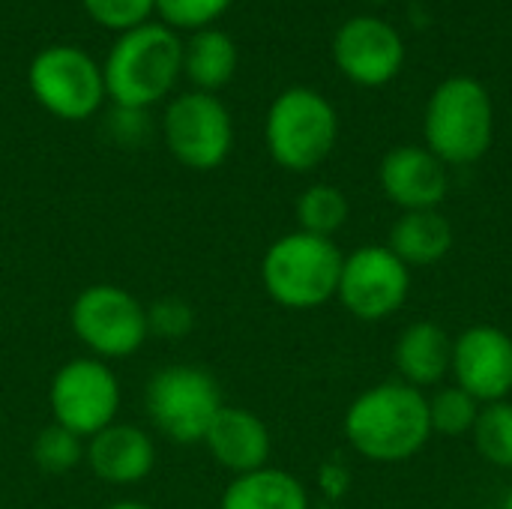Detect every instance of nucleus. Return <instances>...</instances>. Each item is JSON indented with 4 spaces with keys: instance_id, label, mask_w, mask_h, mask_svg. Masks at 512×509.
<instances>
[{
    "instance_id": "c756f323",
    "label": "nucleus",
    "mask_w": 512,
    "mask_h": 509,
    "mask_svg": "<svg viewBox=\"0 0 512 509\" xmlns=\"http://www.w3.org/2000/svg\"><path fill=\"white\" fill-rule=\"evenodd\" d=\"M504 509H512V486L510 492H507V498H504Z\"/></svg>"
},
{
    "instance_id": "9d476101",
    "label": "nucleus",
    "mask_w": 512,
    "mask_h": 509,
    "mask_svg": "<svg viewBox=\"0 0 512 509\" xmlns=\"http://www.w3.org/2000/svg\"><path fill=\"white\" fill-rule=\"evenodd\" d=\"M48 405L57 426L87 441L117 423L120 381L105 360L78 357L54 372L48 387Z\"/></svg>"
},
{
    "instance_id": "6ab92c4d",
    "label": "nucleus",
    "mask_w": 512,
    "mask_h": 509,
    "mask_svg": "<svg viewBox=\"0 0 512 509\" xmlns=\"http://www.w3.org/2000/svg\"><path fill=\"white\" fill-rule=\"evenodd\" d=\"M237 63H240L237 42L219 27L195 30L183 42V75L192 81V90L219 93L234 78Z\"/></svg>"
},
{
    "instance_id": "a878e982",
    "label": "nucleus",
    "mask_w": 512,
    "mask_h": 509,
    "mask_svg": "<svg viewBox=\"0 0 512 509\" xmlns=\"http://www.w3.org/2000/svg\"><path fill=\"white\" fill-rule=\"evenodd\" d=\"M81 3L99 27L117 33L147 24L150 15L156 12V0H81Z\"/></svg>"
},
{
    "instance_id": "f3484780",
    "label": "nucleus",
    "mask_w": 512,
    "mask_h": 509,
    "mask_svg": "<svg viewBox=\"0 0 512 509\" xmlns=\"http://www.w3.org/2000/svg\"><path fill=\"white\" fill-rule=\"evenodd\" d=\"M393 363L408 387H438L450 375L453 363V339L435 321H414L402 330Z\"/></svg>"
},
{
    "instance_id": "f8f14e48",
    "label": "nucleus",
    "mask_w": 512,
    "mask_h": 509,
    "mask_svg": "<svg viewBox=\"0 0 512 509\" xmlns=\"http://www.w3.org/2000/svg\"><path fill=\"white\" fill-rule=\"evenodd\" d=\"M333 60L348 81L360 87H384L405 66V42L390 21L354 15L333 36Z\"/></svg>"
},
{
    "instance_id": "aec40b11",
    "label": "nucleus",
    "mask_w": 512,
    "mask_h": 509,
    "mask_svg": "<svg viewBox=\"0 0 512 509\" xmlns=\"http://www.w3.org/2000/svg\"><path fill=\"white\" fill-rule=\"evenodd\" d=\"M219 509H309V492L294 474L267 465L234 477Z\"/></svg>"
},
{
    "instance_id": "2eb2a0df",
    "label": "nucleus",
    "mask_w": 512,
    "mask_h": 509,
    "mask_svg": "<svg viewBox=\"0 0 512 509\" xmlns=\"http://www.w3.org/2000/svg\"><path fill=\"white\" fill-rule=\"evenodd\" d=\"M84 462L108 486H135L150 477L156 444L135 423H111L84 441Z\"/></svg>"
},
{
    "instance_id": "4468645a",
    "label": "nucleus",
    "mask_w": 512,
    "mask_h": 509,
    "mask_svg": "<svg viewBox=\"0 0 512 509\" xmlns=\"http://www.w3.org/2000/svg\"><path fill=\"white\" fill-rule=\"evenodd\" d=\"M378 180L387 201L396 204L402 213L438 210L450 189L447 165L429 147H417V144L393 147L381 159Z\"/></svg>"
},
{
    "instance_id": "b1692460",
    "label": "nucleus",
    "mask_w": 512,
    "mask_h": 509,
    "mask_svg": "<svg viewBox=\"0 0 512 509\" xmlns=\"http://www.w3.org/2000/svg\"><path fill=\"white\" fill-rule=\"evenodd\" d=\"M33 462L42 474H69L84 462V441L69 429L51 423L33 441Z\"/></svg>"
},
{
    "instance_id": "a211bd4d",
    "label": "nucleus",
    "mask_w": 512,
    "mask_h": 509,
    "mask_svg": "<svg viewBox=\"0 0 512 509\" xmlns=\"http://www.w3.org/2000/svg\"><path fill=\"white\" fill-rule=\"evenodd\" d=\"M387 246L408 267H432L450 255L453 225L438 210H411L393 222Z\"/></svg>"
},
{
    "instance_id": "4be33fe9",
    "label": "nucleus",
    "mask_w": 512,
    "mask_h": 509,
    "mask_svg": "<svg viewBox=\"0 0 512 509\" xmlns=\"http://www.w3.org/2000/svg\"><path fill=\"white\" fill-rule=\"evenodd\" d=\"M471 435H474L477 453H480L489 465L504 468V471H512V402L510 399L483 405Z\"/></svg>"
},
{
    "instance_id": "dca6fc26",
    "label": "nucleus",
    "mask_w": 512,
    "mask_h": 509,
    "mask_svg": "<svg viewBox=\"0 0 512 509\" xmlns=\"http://www.w3.org/2000/svg\"><path fill=\"white\" fill-rule=\"evenodd\" d=\"M204 447L210 450V456L219 468L240 477V474L267 468L273 441H270L267 423L258 414H252L246 408L225 405L219 411V417L213 420V426L204 438Z\"/></svg>"
},
{
    "instance_id": "bb28decb",
    "label": "nucleus",
    "mask_w": 512,
    "mask_h": 509,
    "mask_svg": "<svg viewBox=\"0 0 512 509\" xmlns=\"http://www.w3.org/2000/svg\"><path fill=\"white\" fill-rule=\"evenodd\" d=\"M147 327L150 336L177 342L195 330V309L180 297H162L153 306H147Z\"/></svg>"
},
{
    "instance_id": "39448f33",
    "label": "nucleus",
    "mask_w": 512,
    "mask_h": 509,
    "mask_svg": "<svg viewBox=\"0 0 512 509\" xmlns=\"http://www.w3.org/2000/svg\"><path fill=\"white\" fill-rule=\"evenodd\" d=\"M339 138V114L333 102L312 87L282 90L264 120L270 159L294 174H306L327 162Z\"/></svg>"
},
{
    "instance_id": "20e7f679",
    "label": "nucleus",
    "mask_w": 512,
    "mask_h": 509,
    "mask_svg": "<svg viewBox=\"0 0 512 509\" xmlns=\"http://www.w3.org/2000/svg\"><path fill=\"white\" fill-rule=\"evenodd\" d=\"M345 255L330 237L291 231L270 243L261 258V282L285 309H318L339 291Z\"/></svg>"
},
{
    "instance_id": "cd10ccee",
    "label": "nucleus",
    "mask_w": 512,
    "mask_h": 509,
    "mask_svg": "<svg viewBox=\"0 0 512 509\" xmlns=\"http://www.w3.org/2000/svg\"><path fill=\"white\" fill-rule=\"evenodd\" d=\"M321 486L330 498H342L348 492V471L342 465H327L321 471Z\"/></svg>"
},
{
    "instance_id": "412c9836",
    "label": "nucleus",
    "mask_w": 512,
    "mask_h": 509,
    "mask_svg": "<svg viewBox=\"0 0 512 509\" xmlns=\"http://www.w3.org/2000/svg\"><path fill=\"white\" fill-rule=\"evenodd\" d=\"M348 213H351V204L345 192L333 183H312L297 198V222H300V231L306 234L333 240V234L348 222Z\"/></svg>"
},
{
    "instance_id": "6e6552de",
    "label": "nucleus",
    "mask_w": 512,
    "mask_h": 509,
    "mask_svg": "<svg viewBox=\"0 0 512 509\" xmlns=\"http://www.w3.org/2000/svg\"><path fill=\"white\" fill-rule=\"evenodd\" d=\"M27 84L33 99L57 120L81 123L93 117L105 102V75L78 45H48L42 48L27 69Z\"/></svg>"
},
{
    "instance_id": "7ed1b4c3",
    "label": "nucleus",
    "mask_w": 512,
    "mask_h": 509,
    "mask_svg": "<svg viewBox=\"0 0 512 509\" xmlns=\"http://www.w3.org/2000/svg\"><path fill=\"white\" fill-rule=\"evenodd\" d=\"M426 147L444 165H474L495 141V105L483 81L453 75L441 81L423 114Z\"/></svg>"
},
{
    "instance_id": "ddd939ff",
    "label": "nucleus",
    "mask_w": 512,
    "mask_h": 509,
    "mask_svg": "<svg viewBox=\"0 0 512 509\" xmlns=\"http://www.w3.org/2000/svg\"><path fill=\"white\" fill-rule=\"evenodd\" d=\"M450 372L456 387L480 405L504 402L512 393V336L492 324H474L453 339Z\"/></svg>"
},
{
    "instance_id": "423d86ee",
    "label": "nucleus",
    "mask_w": 512,
    "mask_h": 509,
    "mask_svg": "<svg viewBox=\"0 0 512 509\" xmlns=\"http://www.w3.org/2000/svg\"><path fill=\"white\" fill-rule=\"evenodd\" d=\"M147 417L174 444H204L213 420L225 408L216 378L198 366L159 369L144 393Z\"/></svg>"
},
{
    "instance_id": "0eeeda50",
    "label": "nucleus",
    "mask_w": 512,
    "mask_h": 509,
    "mask_svg": "<svg viewBox=\"0 0 512 509\" xmlns=\"http://www.w3.org/2000/svg\"><path fill=\"white\" fill-rule=\"evenodd\" d=\"M69 327L96 360H123L150 339L147 306L126 288L87 285L69 309Z\"/></svg>"
},
{
    "instance_id": "1a4fd4ad",
    "label": "nucleus",
    "mask_w": 512,
    "mask_h": 509,
    "mask_svg": "<svg viewBox=\"0 0 512 509\" xmlns=\"http://www.w3.org/2000/svg\"><path fill=\"white\" fill-rule=\"evenodd\" d=\"M162 135L168 153L180 165L192 171H213L231 156L234 120L216 93L189 90L165 108Z\"/></svg>"
},
{
    "instance_id": "393cba45",
    "label": "nucleus",
    "mask_w": 512,
    "mask_h": 509,
    "mask_svg": "<svg viewBox=\"0 0 512 509\" xmlns=\"http://www.w3.org/2000/svg\"><path fill=\"white\" fill-rule=\"evenodd\" d=\"M234 0H156L162 24L171 30H204L213 27L219 15L228 12Z\"/></svg>"
},
{
    "instance_id": "f257e3e1",
    "label": "nucleus",
    "mask_w": 512,
    "mask_h": 509,
    "mask_svg": "<svg viewBox=\"0 0 512 509\" xmlns=\"http://www.w3.org/2000/svg\"><path fill=\"white\" fill-rule=\"evenodd\" d=\"M345 438L369 462H408L432 438L429 399L405 381L369 387L345 411Z\"/></svg>"
},
{
    "instance_id": "5701e85b",
    "label": "nucleus",
    "mask_w": 512,
    "mask_h": 509,
    "mask_svg": "<svg viewBox=\"0 0 512 509\" xmlns=\"http://www.w3.org/2000/svg\"><path fill=\"white\" fill-rule=\"evenodd\" d=\"M480 402L474 396H468L459 387H441L432 399H429V423H432V435H444V438H462L474 432V423L480 417Z\"/></svg>"
},
{
    "instance_id": "9b49d317",
    "label": "nucleus",
    "mask_w": 512,
    "mask_h": 509,
    "mask_svg": "<svg viewBox=\"0 0 512 509\" xmlns=\"http://www.w3.org/2000/svg\"><path fill=\"white\" fill-rule=\"evenodd\" d=\"M411 294V267L390 246H360L342 261L336 300L357 321H387Z\"/></svg>"
},
{
    "instance_id": "f03ea898",
    "label": "nucleus",
    "mask_w": 512,
    "mask_h": 509,
    "mask_svg": "<svg viewBox=\"0 0 512 509\" xmlns=\"http://www.w3.org/2000/svg\"><path fill=\"white\" fill-rule=\"evenodd\" d=\"M105 93L117 108L147 111L183 75V39L162 21L120 33L102 63Z\"/></svg>"
},
{
    "instance_id": "c85d7f7f",
    "label": "nucleus",
    "mask_w": 512,
    "mask_h": 509,
    "mask_svg": "<svg viewBox=\"0 0 512 509\" xmlns=\"http://www.w3.org/2000/svg\"><path fill=\"white\" fill-rule=\"evenodd\" d=\"M105 509H153L147 507V504H141V501H117V504H111V507Z\"/></svg>"
}]
</instances>
